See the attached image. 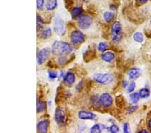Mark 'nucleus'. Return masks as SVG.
<instances>
[{"label": "nucleus", "mask_w": 151, "mask_h": 133, "mask_svg": "<svg viewBox=\"0 0 151 133\" xmlns=\"http://www.w3.org/2000/svg\"><path fill=\"white\" fill-rule=\"evenodd\" d=\"M71 51V46L63 41H55L52 46V52L56 56H66Z\"/></svg>", "instance_id": "f257e3e1"}, {"label": "nucleus", "mask_w": 151, "mask_h": 133, "mask_svg": "<svg viewBox=\"0 0 151 133\" xmlns=\"http://www.w3.org/2000/svg\"><path fill=\"white\" fill-rule=\"evenodd\" d=\"M111 37L114 42H120L122 38V29L121 23L118 21L114 22L111 28Z\"/></svg>", "instance_id": "f03ea898"}, {"label": "nucleus", "mask_w": 151, "mask_h": 133, "mask_svg": "<svg viewBox=\"0 0 151 133\" xmlns=\"http://www.w3.org/2000/svg\"><path fill=\"white\" fill-rule=\"evenodd\" d=\"M53 30L57 35L63 36L66 34L65 22L59 16H57L53 22Z\"/></svg>", "instance_id": "7ed1b4c3"}, {"label": "nucleus", "mask_w": 151, "mask_h": 133, "mask_svg": "<svg viewBox=\"0 0 151 133\" xmlns=\"http://www.w3.org/2000/svg\"><path fill=\"white\" fill-rule=\"evenodd\" d=\"M93 79L97 83L104 85H108L112 83L114 80L113 75L110 73H96L93 75Z\"/></svg>", "instance_id": "20e7f679"}, {"label": "nucleus", "mask_w": 151, "mask_h": 133, "mask_svg": "<svg viewBox=\"0 0 151 133\" xmlns=\"http://www.w3.org/2000/svg\"><path fill=\"white\" fill-rule=\"evenodd\" d=\"M55 120L59 127H63L66 122V114L65 110L61 108L57 107L55 109Z\"/></svg>", "instance_id": "39448f33"}, {"label": "nucleus", "mask_w": 151, "mask_h": 133, "mask_svg": "<svg viewBox=\"0 0 151 133\" xmlns=\"http://www.w3.org/2000/svg\"><path fill=\"white\" fill-rule=\"evenodd\" d=\"M93 23V18L88 15H84L80 17L78 20L77 24L78 26L81 30H87L91 27V24Z\"/></svg>", "instance_id": "423d86ee"}, {"label": "nucleus", "mask_w": 151, "mask_h": 133, "mask_svg": "<svg viewBox=\"0 0 151 133\" xmlns=\"http://www.w3.org/2000/svg\"><path fill=\"white\" fill-rule=\"evenodd\" d=\"M97 52L93 45H90L88 49L85 51L83 55V59L84 62L86 63L92 61L96 58Z\"/></svg>", "instance_id": "0eeeda50"}, {"label": "nucleus", "mask_w": 151, "mask_h": 133, "mask_svg": "<svg viewBox=\"0 0 151 133\" xmlns=\"http://www.w3.org/2000/svg\"><path fill=\"white\" fill-rule=\"evenodd\" d=\"M70 40L74 44H81L85 42V36L81 31L75 30L70 34Z\"/></svg>", "instance_id": "6e6552de"}, {"label": "nucleus", "mask_w": 151, "mask_h": 133, "mask_svg": "<svg viewBox=\"0 0 151 133\" xmlns=\"http://www.w3.org/2000/svg\"><path fill=\"white\" fill-rule=\"evenodd\" d=\"M70 93H67V91L64 90V88L63 86H58L57 89V93L55 97V103L57 105H59L60 104L63 102L65 99L67 98V95H69Z\"/></svg>", "instance_id": "1a4fd4ad"}, {"label": "nucleus", "mask_w": 151, "mask_h": 133, "mask_svg": "<svg viewBox=\"0 0 151 133\" xmlns=\"http://www.w3.org/2000/svg\"><path fill=\"white\" fill-rule=\"evenodd\" d=\"M114 100L110 94L104 93L99 97V103L104 108H109L113 104Z\"/></svg>", "instance_id": "9d476101"}, {"label": "nucleus", "mask_w": 151, "mask_h": 133, "mask_svg": "<svg viewBox=\"0 0 151 133\" xmlns=\"http://www.w3.org/2000/svg\"><path fill=\"white\" fill-rule=\"evenodd\" d=\"M50 49L49 48H45L41 49L38 53V64L42 65L45 63L49 57Z\"/></svg>", "instance_id": "9b49d317"}, {"label": "nucleus", "mask_w": 151, "mask_h": 133, "mask_svg": "<svg viewBox=\"0 0 151 133\" xmlns=\"http://www.w3.org/2000/svg\"><path fill=\"white\" fill-rule=\"evenodd\" d=\"M78 116L81 120H94L96 118V115L89 111L81 110L78 114Z\"/></svg>", "instance_id": "f8f14e48"}, {"label": "nucleus", "mask_w": 151, "mask_h": 133, "mask_svg": "<svg viewBox=\"0 0 151 133\" xmlns=\"http://www.w3.org/2000/svg\"><path fill=\"white\" fill-rule=\"evenodd\" d=\"M50 125V121L48 120H45L40 121L37 124V130L40 133H47L48 131V127Z\"/></svg>", "instance_id": "ddd939ff"}, {"label": "nucleus", "mask_w": 151, "mask_h": 133, "mask_svg": "<svg viewBox=\"0 0 151 133\" xmlns=\"http://www.w3.org/2000/svg\"><path fill=\"white\" fill-rule=\"evenodd\" d=\"M140 75L141 71L139 68H137V67H134V68L130 69L128 72L129 78L132 79V80L137 79Z\"/></svg>", "instance_id": "4468645a"}, {"label": "nucleus", "mask_w": 151, "mask_h": 133, "mask_svg": "<svg viewBox=\"0 0 151 133\" xmlns=\"http://www.w3.org/2000/svg\"><path fill=\"white\" fill-rule=\"evenodd\" d=\"M75 81V75L73 73L67 72L64 76V82L68 86H72Z\"/></svg>", "instance_id": "2eb2a0df"}, {"label": "nucleus", "mask_w": 151, "mask_h": 133, "mask_svg": "<svg viewBox=\"0 0 151 133\" xmlns=\"http://www.w3.org/2000/svg\"><path fill=\"white\" fill-rule=\"evenodd\" d=\"M101 59L105 62L111 63L115 59V54L110 51L106 52L101 55Z\"/></svg>", "instance_id": "dca6fc26"}, {"label": "nucleus", "mask_w": 151, "mask_h": 133, "mask_svg": "<svg viewBox=\"0 0 151 133\" xmlns=\"http://www.w3.org/2000/svg\"><path fill=\"white\" fill-rule=\"evenodd\" d=\"M115 103L116 105L120 108H124L126 107V102L125 98H124L122 95H118L115 98Z\"/></svg>", "instance_id": "f3484780"}, {"label": "nucleus", "mask_w": 151, "mask_h": 133, "mask_svg": "<svg viewBox=\"0 0 151 133\" xmlns=\"http://www.w3.org/2000/svg\"><path fill=\"white\" fill-rule=\"evenodd\" d=\"M90 104H91V106L95 109H97L100 105V103H99V98L97 95H93L90 98Z\"/></svg>", "instance_id": "a211bd4d"}, {"label": "nucleus", "mask_w": 151, "mask_h": 133, "mask_svg": "<svg viewBox=\"0 0 151 133\" xmlns=\"http://www.w3.org/2000/svg\"><path fill=\"white\" fill-rule=\"evenodd\" d=\"M83 13V8L81 7H75L73 8L71 10V16L72 18L75 20V19H77L78 17L81 15Z\"/></svg>", "instance_id": "6ab92c4d"}, {"label": "nucleus", "mask_w": 151, "mask_h": 133, "mask_svg": "<svg viewBox=\"0 0 151 133\" xmlns=\"http://www.w3.org/2000/svg\"><path fill=\"white\" fill-rule=\"evenodd\" d=\"M57 7V0H47L46 8L48 11H52Z\"/></svg>", "instance_id": "aec40b11"}, {"label": "nucleus", "mask_w": 151, "mask_h": 133, "mask_svg": "<svg viewBox=\"0 0 151 133\" xmlns=\"http://www.w3.org/2000/svg\"><path fill=\"white\" fill-rule=\"evenodd\" d=\"M103 129H108V128H106L105 126L102 124H96L93 125V127L90 129V132L91 133H97V132H101Z\"/></svg>", "instance_id": "412c9836"}, {"label": "nucleus", "mask_w": 151, "mask_h": 133, "mask_svg": "<svg viewBox=\"0 0 151 133\" xmlns=\"http://www.w3.org/2000/svg\"><path fill=\"white\" fill-rule=\"evenodd\" d=\"M51 35H52V31H51V29L50 28H47V29L42 30V32H40V37L44 40H46V39H48V38L51 36Z\"/></svg>", "instance_id": "4be33fe9"}, {"label": "nucleus", "mask_w": 151, "mask_h": 133, "mask_svg": "<svg viewBox=\"0 0 151 133\" xmlns=\"http://www.w3.org/2000/svg\"><path fill=\"white\" fill-rule=\"evenodd\" d=\"M46 107H47V104H46L45 101L39 100V101L37 102V106H36L37 113L44 112V111L46 110Z\"/></svg>", "instance_id": "5701e85b"}, {"label": "nucleus", "mask_w": 151, "mask_h": 133, "mask_svg": "<svg viewBox=\"0 0 151 133\" xmlns=\"http://www.w3.org/2000/svg\"><path fill=\"white\" fill-rule=\"evenodd\" d=\"M114 18H115V14L112 13V12H106L104 14V20H106L108 23L111 22L114 20Z\"/></svg>", "instance_id": "b1692460"}, {"label": "nucleus", "mask_w": 151, "mask_h": 133, "mask_svg": "<svg viewBox=\"0 0 151 133\" xmlns=\"http://www.w3.org/2000/svg\"><path fill=\"white\" fill-rule=\"evenodd\" d=\"M133 38L136 42H137L138 43H142L144 41V35L141 32H136L134 34Z\"/></svg>", "instance_id": "393cba45"}, {"label": "nucleus", "mask_w": 151, "mask_h": 133, "mask_svg": "<svg viewBox=\"0 0 151 133\" xmlns=\"http://www.w3.org/2000/svg\"><path fill=\"white\" fill-rule=\"evenodd\" d=\"M141 98H147L149 97L150 91L148 88H142L139 91Z\"/></svg>", "instance_id": "a878e982"}, {"label": "nucleus", "mask_w": 151, "mask_h": 133, "mask_svg": "<svg viewBox=\"0 0 151 133\" xmlns=\"http://www.w3.org/2000/svg\"><path fill=\"white\" fill-rule=\"evenodd\" d=\"M140 98V96L139 93H132L130 95V99L131 102L133 104H136L139 101Z\"/></svg>", "instance_id": "bb28decb"}, {"label": "nucleus", "mask_w": 151, "mask_h": 133, "mask_svg": "<svg viewBox=\"0 0 151 133\" xmlns=\"http://www.w3.org/2000/svg\"><path fill=\"white\" fill-rule=\"evenodd\" d=\"M97 48L98 50L100 52H104L108 48V43L106 42H101L99 43L98 46H97Z\"/></svg>", "instance_id": "cd10ccee"}, {"label": "nucleus", "mask_w": 151, "mask_h": 133, "mask_svg": "<svg viewBox=\"0 0 151 133\" xmlns=\"http://www.w3.org/2000/svg\"><path fill=\"white\" fill-rule=\"evenodd\" d=\"M74 4L73 0H65V6L68 10L71 9L73 5Z\"/></svg>", "instance_id": "c85d7f7f"}, {"label": "nucleus", "mask_w": 151, "mask_h": 133, "mask_svg": "<svg viewBox=\"0 0 151 133\" xmlns=\"http://www.w3.org/2000/svg\"><path fill=\"white\" fill-rule=\"evenodd\" d=\"M85 83L83 80H81V81L79 82V83L76 86V90L79 91V92L81 91L85 88Z\"/></svg>", "instance_id": "c756f323"}, {"label": "nucleus", "mask_w": 151, "mask_h": 133, "mask_svg": "<svg viewBox=\"0 0 151 133\" xmlns=\"http://www.w3.org/2000/svg\"><path fill=\"white\" fill-rule=\"evenodd\" d=\"M45 5V0H36V7L38 10H42Z\"/></svg>", "instance_id": "7c9ffc66"}, {"label": "nucleus", "mask_w": 151, "mask_h": 133, "mask_svg": "<svg viewBox=\"0 0 151 133\" xmlns=\"http://www.w3.org/2000/svg\"><path fill=\"white\" fill-rule=\"evenodd\" d=\"M135 88H136V83L134 81L131 82V83H129V85L128 86L127 91L128 93L132 92V91L135 89Z\"/></svg>", "instance_id": "2f4dec72"}, {"label": "nucleus", "mask_w": 151, "mask_h": 133, "mask_svg": "<svg viewBox=\"0 0 151 133\" xmlns=\"http://www.w3.org/2000/svg\"><path fill=\"white\" fill-rule=\"evenodd\" d=\"M47 66L50 69H58V66L57 65V64L55 62H53L52 60H49V61L47 63Z\"/></svg>", "instance_id": "473e14b6"}, {"label": "nucleus", "mask_w": 151, "mask_h": 133, "mask_svg": "<svg viewBox=\"0 0 151 133\" xmlns=\"http://www.w3.org/2000/svg\"><path fill=\"white\" fill-rule=\"evenodd\" d=\"M57 61L58 63V64H60V65H66L67 62L66 57H65V56H61V57H58Z\"/></svg>", "instance_id": "72a5a7b5"}, {"label": "nucleus", "mask_w": 151, "mask_h": 133, "mask_svg": "<svg viewBox=\"0 0 151 133\" xmlns=\"http://www.w3.org/2000/svg\"><path fill=\"white\" fill-rule=\"evenodd\" d=\"M109 131L112 133H116L120 131V129H119V127L117 125L112 124L109 127Z\"/></svg>", "instance_id": "f704fd0d"}, {"label": "nucleus", "mask_w": 151, "mask_h": 133, "mask_svg": "<svg viewBox=\"0 0 151 133\" xmlns=\"http://www.w3.org/2000/svg\"><path fill=\"white\" fill-rule=\"evenodd\" d=\"M116 65L118 69H121V67L123 66V60L120 56L118 57V58L116 59Z\"/></svg>", "instance_id": "c9c22d12"}, {"label": "nucleus", "mask_w": 151, "mask_h": 133, "mask_svg": "<svg viewBox=\"0 0 151 133\" xmlns=\"http://www.w3.org/2000/svg\"><path fill=\"white\" fill-rule=\"evenodd\" d=\"M48 77H49L50 79H55L57 78V73L53 71H48Z\"/></svg>", "instance_id": "e433bc0d"}, {"label": "nucleus", "mask_w": 151, "mask_h": 133, "mask_svg": "<svg viewBox=\"0 0 151 133\" xmlns=\"http://www.w3.org/2000/svg\"><path fill=\"white\" fill-rule=\"evenodd\" d=\"M138 108V106L137 105H134V106H131L128 108V114H132L135 112V111L137 110V109Z\"/></svg>", "instance_id": "4c0bfd02"}, {"label": "nucleus", "mask_w": 151, "mask_h": 133, "mask_svg": "<svg viewBox=\"0 0 151 133\" xmlns=\"http://www.w3.org/2000/svg\"><path fill=\"white\" fill-rule=\"evenodd\" d=\"M87 10L88 11V12H89L90 14H91V15H92V16H96L97 12H96V9H93V8H91V7H89V8L87 9Z\"/></svg>", "instance_id": "58836bf2"}, {"label": "nucleus", "mask_w": 151, "mask_h": 133, "mask_svg": "<svg viewBox=\"0 0 151 133\" xmlns=\"http://www.w3.org/2000/svg\"><path fill=\"white\" fill-rule=\"evenodd\" d=\"M123 130L124 132L129 133L130 132V129H129V124L128 123H124L123 126Z\"/></svg>", "instance_id": "ea45409f"}, {"label": "nucleus", "mask_w": 151, "mask_h": 133, "mask_svg": "<svg viewBox=\"0 0 151 133\" xmlns=\"http://www.w3.org/2000/svg\"><path fill=\"white\" fill-rule=\"evenodd\" d=\"M86 84H87V90H90V89L91 88L92 86H93V81L89 80Z\"/></svg>", "instance_id": "a19ab883"}, {"label": "nucleus", "mask_w": 151, "mask_h": 133, "mask_svg": "<svg viewBox=\"0 0 151 133\" xmlns=\"http://www.w3.org/2000/svg\"><path fill=\"white\" fill-rule=\"evenodd\" d=\"M122 87H123L124 88H126V87L128 86V82H127V81H126V80L122 81Z\"/></svg>", "instance_id": "79ce46f5"}, {"label": "nucleus", "mask_w": 151, "mask_h": 133, "mask_svg": "<svg viewBox=\"0 0 151 133\" xmlns=\"http://www.w3.org/2000/svg\"><path fill=\"white\" fill-rule=\"evenodd\" d=\"M117 8H118V6H116V4H113L110 6V9H112V10H116Z\"/></svg>", "instance_id": "37998d69"}, {"label": "nucleus", "mask_w": 151, "mask_h": 133, "mask_svg": "<svg viewBox=\"0 0 151 133\" xmlns=\"http://www.w3.org/2000/svg\"><path fill=\"white\" fill-rule=\"evenodd\" d=\"M148 129L151 130V118L149 120V121H148Z\"/></svg>", "instance_id": "c03bdc74"}, {"label": "nucleus", "mask_w": 151, "mask_h": 133, "mask_svg": "<svg viewBox=\"0 0 151 133\" xmlns=\"http://www.w3.org/2000/svg\"><path fill=\"white\" fill-rule=\"evenodd\" d=\"M139 1L141 4H146L147 2H148V0H139Z\"/></svg>", "instance_id": "a18cd8bd"}, {"label": "nucleus", "mask_w": 151, "mask_h": 133, "mask_svg": "<svg viewBox=\"0 0 151 133\" xmlns=\"http://www.w3.org/2000/svg\"><path fill=\"white\" fill-rule=\"evenodd\" d=\"M139 132H144V133H145V132H148V131L147 130H140Z\"/></svg>", "instance_id": "49530a36"}, {"label": "nucleus", "mask_w": 151, "mask_h": 133, "mask_svg": "<svg viewBox=\"0 0 151 133\" xmlns=\"http://www.w3.org/2000/svg\"><path fill=\"white\" fill-rule=\"evenodd\" d=\"M83 1H84L85 2H88V1H90V0H83Z\"/></svg>", "instance_id": "de8ad7c7"}]
</instances>
